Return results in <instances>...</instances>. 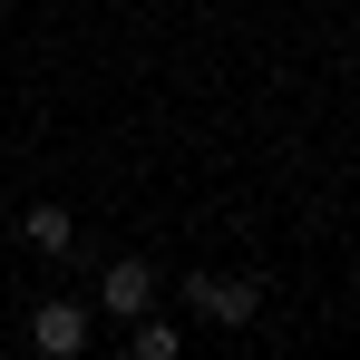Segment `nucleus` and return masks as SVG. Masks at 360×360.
<instances>
[{"label":"nucleus","mask_w":360,"mask_h":360,"mask_svg":"<svg viewBox=\"0 0 360 360\" xmlns=\"http://www.w3.org/2000/svg\"><path fill=\"white\" fill-rule=\"evenodd\" d=\"M146 302H156V273H146V263H136V253H127V263H108V273H98V311H117V321H136V311H146Z\"/></svg>","instance_id":"7ed1b4c3"},{"label":"nucleus","mask_w":360,"mask_h":360,"mask_svg":"<svg viewBox=\"0 0 360 360\" xmlns=\"http://www.w3.org/2000/svg\"><path fill=\"white\" fill-rule=\"evenodd\" d=\"M136 360H176V321H146L136 311Z\"/></svg>","instance_id":"39448f33"},{"label":"nucleus","mask_w":360,"mask_h":360,"mask_svg":"<svg viewBox=\"0 0 360 360\" xmlns=\"http://www.w3.org/2000/svg\"><path fill=\"white\" fill-rule=\"evenodd\" d=\"M30 341H39L49 360H78V351H88V302H39Z\"/></svg>","instance_id":"f03ea898"},{"label":"nucleus","mask_w":360,"mask_h":360,"mask_svg":"<svg viewBox=\"0 0 360 360\" xmlns=\"http://www.w3.org/2000/svg\"><path fill=\"white\" fill-rule=\"evenodd\" d=\"M185 292H195V311H205V321H224V331H243V321L263 311V283H234V273H195Z\"/></svg>","instance_id":"f257e3e1"},{"label":"nucleus","mask_w":360,"mask_h":360,"mask_svg":"<svg viewBox=\"0 0 360 360\" xmlns=\"http://www.w3.org/2000/svg\"><path fill=\"white\" fill-rule=\"evenodd\" d=\"M20 234H30V253H68L78 224H68V205H30V214H20Z\"/></svg>","instance_id":"20e7f679"}]
</instances>
